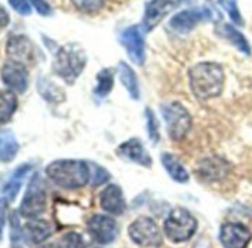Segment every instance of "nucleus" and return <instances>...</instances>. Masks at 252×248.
<instances>
[{
    "label": "nucleus",
    "instance_id": "f257e3e1",
    "mask_svg": "<svg viewBox=\"0 0 252 248\" xmlns=\"http://www.w3.org/2000/svg\"><path fill=\"white\" fill-rule=\"evenodd\" d=\"M190 86L199 100L218 97L224 88V70L215 63H200L190 70Z\"/></svg>",
    "mask_w": 252,
    "mask_h": 248
},
{
    "label": "nucleus",
    "instance_id": "f03ea898",
    "mask_svg": "<svg viewBox=\"0 0 252 248\" xmlns=\"http://www.w3.org/2000/svg\"><path fill=\"white\" fill-rule=\"evenodd\" d=\"M48 177L64 189L83 187L91 180V170L86 162L77 159H60L46 167Z\"/></svg>",
    "mask_w": 252,
    "mask_h": 248
},
{
    "label": "nucleus",
    "instance_id": "7ed1b4c3",
    "mask_svg": "<svg viewBox=\"0 0 252 248\" xmlns=\"http://www.w3.org/2000/svg\"><path fill=\"white\" fill-rule=\"evenodd\" d=\"M86 66V54L77 43H68L58 49L54 61V71L67 83H73Z\"/></svg>",
    "mask_w": 252,
    "mask_h": 248
},
{
    "label": "nucleus",
    "instance_id": "20e7f679",
    "mask_svg": "<svg viewBox=\"0 0 252 248\" xmlns=\"http://www.w3.org/2000/svg\"><path fill=\"white\" fill-rule=\"evenodd\" d=\"M197 229L196 218L186 208H175L165 220V235L172 242H184L190 239Z\"/></svg>",
    "mask_w": 252,
    "mask_h": 248
},
{
    "label": "nucleus",
    "instance_id": "39448f33",
    "mask_svg": "<svg viewBox=\"0 0 252 248\" xmlns=\"http://www.w3.org/2000/svg\"><path fill=\"white\" fill-rule=\"evenodd\" d=\"M162 116L166 122L169 137L175 142L183 140L191 128V116L184 106L177 101L166 103L162 106Z\"/></svg>",
    "mask_w": 252,
    "mask_h": 248
},
{
    "label": "nucleus",
    "instance_id": "423d86ee",
    "mask_svg": "<svg viewBox=\"0 0 252 248\" xmlns=\"http://www.w3.org/2000/svg\"><path fill=\"white\" fill-rule=\"evenodd\" d=\"M45 207H46L45 187L40 180V176L34 174L33 178L30 180L27 192L23 198L20 213H21V215H24L27 218H36L37 215H40L43 213Z\"/></svg>",
    "mask_w": 252,
    "mask_h": 248
},
{
    "label": "nucleus",
    "instance_id": "0eeeda50",
    "mask_svg": "<svg viewBox=\"0 0 252 248\" xmlns=\"http://www.w3.org/2000/svg\"><path fill=\"white\" fill-rule=\"evenodd\" d=\"M131 239L140 247H159L162 235L156 221L150 217H138L129 226Z\"/></svg>",
    "mask_w": 252,
    "mask_h": 248
},
{
    "label": "nucleus",
    "instance_id": "6e6552de",
    "mask_svg": "<svg viewBox=\"0 0 252 248\" xmlns=\"http://www.w3.org/2000/svg\"><path fill=\"white\" fill-rule=\"evenodd\" d=\"M88 232L99 244H110L116 239L119 227L114 218L108 215L95 214L88 220Z\"/></svg>",
    "mask_w": 252,
    "mask_h": 248
},
{
    "label": "nucleus",
    "instance_id": "1a4fd4ad",
    "mask_svg": "<svg viewBox=\"0 0 252 248\" xmlns=\"http://www.w3.org/2000/svg\"><path fill=\"white\" fill-rule=\"evenodd\" d=\"M230 173V164L220 158V156H211L202 159L196 167V174L202 181H220L224 180Z\"/></svg>",
    "mask_w": 252,
    "mask_h": 248
},
{
    "label": "nucleus",
    "instance_id": "9d476101",
    "mask_svg": "<svg viewBox=\"0 0 252 248\" xmlns=\"http://www.w3.org/2000/svg\"><path fill=\"white\" fill-rule=\"evenodd\" d=\"M183 0H152L147 5L143 20V27L146 32L153 30L171 11L180 6Z\"/></svg>",
    "mask_w": 252,
    "mask_h": 248
},
{
    "label": "nucleus",
    "instance_id": "9b49d317",
    "mask_svg": "<svg viewBox=\"0 0 252 248\" xmlns=\"http://www.w3.org/2000/svg\"><path fill=\"white\" fill-rule=\"evenodd\" d=\"M251 236V230L240 223H225L220 232V241L224 248H246Z\"/></svg>",
    "mask_w": 252,
    "mask_h": 248
},
{
    "label": "nucleus",
    "instance_id": "f8f14e48",
    "mask_svg": "<svg viewBox=\"0 0 252 248\" xmlns=\"http://www.w3.org/2000/svg\"><path fill=\"white\" fill-rule=\"evenodd\" d=\"M2 80L3 83L15 92H26L29 86V73L24 64H20L17 61H8L2 67Z\"/></svg>",
    "mask_w": 252,
    "mask_h": 248
},
{
    "label": "nucleus",
    "instance_id": "ddd939ff",
    "mask_svg": "<svg viewBox=\"0 0 252 248\" xmlns=\"http://www.w3.org/2000/svg\"><path fill=\"white\" fill-rule=\"evenodd\" d=\"M120 42L125 46L126 52H128L129 58L135 64H143L144 63V58H146L144 37H143L141 29L138 26H132L129 29H126L120 36Z\"/></svg>",
    "mask_w": 252,
    "mask_h": 248
},
{
    "label": "nucleus",
    "instance_id": "4468645a",
    "mask_svg": "<svg viewBox=\"0 0 252 248\" xmlns=\"http://www.w3.org/2000/svg\"><path fill=\"white\" fill-rule=\"evenodd\" d=\"M211 18V12L205 8H193V9H186L177 15L172 17L169 26L172 30L178 33H187L191 29H194L199 23L208 21Z\"/></svg>",
    "mask_w": 252,
    "mask_h": 248
},
{
    "label": "nucleus",
    "instance_id": "2eb2a0df",
    "mask_svg": "<svg viewBox=\"0 0 252 248\" xmlns=\"http://www.w3.org/2000/svg\"><path fill=\"white\" fill-rule=\"evenodd\" d=\"M6 54L12 61L29 66L34 61V46L26 36H14L6 45Z\"/></svg>",
    "mask_w": 252,
    "mask_h": 248
},
{
    "label": "nucleus",
    "instance_id": "dca6fc26",
    "mask_svg": "<svg viewBox=\"0 0 252 248\" xmlns=\"http://www.w3.org/2000/svg\"><path fill=\"white\" fill-rule=\"evenodd\" d=\"M116 152L120 158H123L126 161L140 164L143 167H152V158H150L149 152L143 147L141 142L137 139H132V140L122 143Z\"/></svg>",
    "mask_w": 252,
    "mask_h": 248
},
{
    "label": "nucleus",
    "instance_id": "f3484780",
    "mask_svg": "<svg viewBox=\"0 0 252 248\" xmlns=\"http://www.w3.org/2000/svg\"><path fill=\"white\" fill-rule=\"evenodd\" d=\"M99 205L104 211L113 215H120L126 210V202L122 189L116 184L107 186L99 195Z\"/></svg>",
    "mask_w": 252,
    "mask_h": 248
},
{
    "label": "nucleus",
    "instance_id": "a211bd4d",
    "mask_svg": "<svg viewBox=\"0 0 252 248\" xmlns=\"http://www.w3.org/2000/svg\"><path fill=\"white\" fill-rule=\"evenodd\" d=\"M30 170H32V167H30L29 164H24V165L18 167V168L11 174V177L8 178V181L5 183V186H3V189H2V195H3L2 198L8 199L9 202L14 201V199L17 198V195H18L21 186H23V181H24L26 176L30 173Z\"/></svg>",
    "mask_w": 252,
    "mask_h": 248
},
{
    "label": "nucleus",
    "instance_id": "6ab92c4d",
    "mask_svg": "<svg viewBox=\"0 0 252 248\" xmlns=\"http://www.w3.org/2000/svg\"><path fill=\"white\" fill-rule=\"evenodd\" d=\"M20 150V143L12 131H0V161L11 162Z\"/></svg>",
    "mask_w": 252,
    "mask_h": 248
},
{
    "label": "nucleus",
    "instance_id": "aec40b11",
    "mask_svg": "<svg viewBox=\"0 0 252 248\" xmlns=\"http://www.w3.org/2000/svg\"><path fill=\"white\" fill-rule=\"evenodd\" d=\"M54 229L49 221L34 218L26 226V233L33 244H40L52 235Z\"/></svg>",
    "mask_w": 252,
    "mask_h": 248
},
{
    "label": "nucleus",
    "instance_id": "412c9836",
    "mask_svg": "<svg viewBox=\"0 0 252 248\" xmlns=\"http://www.w3.org/2000/svg\"><path fill=\"white\" fill-rule=\"evenodd\" d=\"M18 106L17 95L11 91H0V123H6L15 113Z\"/></svg>",
    "mask_w": 252,
    "mask_h": 248
},
{
    "label": "nucleus",
    "instance_id": "4be33fe9",
    "mask_svg": "<svg viewBox=\"0 0 252 248\" xmlns=\"http://www.w3.org/2000/svg\"><path fill=\"white\" fill-rule=\"evenodd\" d=\"M162 164L166 170V173L178 183H187L189 181V173L186 171V168L180 164V161L169 155V153H163L162 155Z\"/></svg>",
    "mask_w": 252,
    "mask_h": 248
},
{
    "label": "nucleus",
    "instance_id": "5701e85b",
    "mask_svg": "<svg viewBox=\"0 0 252 248\" xmlns=\"http://www.w3.org/2000/svg\"><path fill=\"white\" fill-rule=\"evenodd\" d=\"M119 74H120V80L123 83V86L126 88V91L129 92V95L134 100L140 98V86H138V80L135 73L132 71V69L126 64V63H120L119 64Z\"/></svg>",
    "mask_w": 252,
    "mask_h": 248
},
{
    "label": "nucleus",
    "instance_id": "b1692460",
    "mask_svg": "<svg viewBox=\"0 0 252 248\" xmlns=\"http://www.w3.org/2000/svg\"><path fill=\"white\" fill-rule=\"evenodd\" d=\"M221 33H222V36H224L227 40H230L239 51H242V52L246 54V55L251 54V46H249L248 40L245 39V36H243L237 29H234V27L230 26V24H222V26H221Z\"/></svg>",
    "mask_w": 252,
    "mask_h": 248
},
{
    "label": "nucleus",
    "instance_id": "393cba45",
    "mask_svg": "<svg viewBox=\"0 0 252 248\" xmlns=\"http://www.w3.org/2000/svg\"><path fill=\"white\" fill-rule=\"evenodd\" d=\"M37 89H39L40 95L51 103H58V101L64 100V92L57 85L49 82L48 79H39Z\"/></svg>",
    "mask_w": 252,
    "mask_h": 248
},
{
    "label": "nucleus",
    "instance_id": "a878e982",
    "mask_svg": "<svg viewBox=\"0 0 252 248\" xmlns=\"http://www.w3.org/2000/svg\"><path fill=\"white\" fill-rule=\"evenodd\" d=\"M113 88V71L108 69H104L96 76V86H95V95L99 98H104Z\"/></svg>",
    "mask_w": 252,
    "mask_h": 248
},
{
    "label": "nucleus",
    "instance_id": "bb28decb",
    "mask_svg": "<svg viewBox=\"0 0 252 248\" xmlns=\"http://www.w3.org/2000/svg\"><path fill=\"white\" fill-rule=\"evenodd\" d=\"M71 2L80 12L95 14L104 6L105 0H71Z\"/></svg>",
    "mask_w": 252,
    "mask_h": 248
},
{
    "label": "nucleus",
    "instance_id": "cd10ccee",
    "mask_svg": "<svg viewBox=\"0 0 252 248\" xmlns=\"http://www.w3.org/2000/svg\"><path fill=\"white\" fill-rule=\"evenodd\" d=\"M220 5H221L222 9L228 14L230 20H231L234 24L242 26L243 20H242L240 11H239V8H237V0H220Z\"/></svg>",
    "mask_w": 252,
    "mask_h": 248
},
{
    "label": "nucleus",
    "instance_id": "c85d7f7f",
    "mask_svg": "<svg viewBox=\"0 0 252 248\" xmlns=\"http://www.w3.org/2000/svg\"><path fill=\"white\" fill-rule=\"evenodd\" d=\"M61 248H86V245L77 232H68L61 241Z\"/></svg>",
    "mask_w": 252,
    "mask_h": 248
},
{
    "label": "nucleus",
    "instance_id": "c756f323",
    "mask_svg": "<svg viewBox=\"0 0 252 248\" xmlns=\"http://www.w3.org/2000/svg\"><path fill=\"white\" fill-rule=\"evenodd\" d=\"M146 116H147V128H149V136H150V140L153 143L159 142V128H158V122H156V116L155 113L147 108L146 110Z\"/></svg>",
    "mask_w": 252,
    "mask_h": 248
},
{
    "label": "nucleus",
    "instance_id": "7c9ffc66",
    "mask_svg": "<svg viewBox=\"0 0 252 248\" xmlns=\"http://www.w3.org/2000/svg\"><path fill=\"white\" fill-rule=\"evenodd\" d=\"M108 178H110V174H108L102 167L94 165L92 174H91V180H92V184H94V186H99V184L105 183Z\"/></svg>",
    "mask_w": 252,
    "mask_h": 248
},
{
    "label": "nucleus",
    "instance_id": "2f4dec72",
    "mask_svg": "<svg viewBox=\"0 0 252 248\" xmlns=\"http://www.w3.org/2000/svg\"><path fill=\"white\" fill-rule=\"evenodd\" d=\"M9 5L21 15H29L32 12V6L27 0H9Z\"/></svg>",
    "mask_w": 252,
    "mask_h": 248
},
{
    "label": "nucleus",
    "instance_id": "473e14b6",
    "mask_svg": "<svg viewBox=\"0 0 252 248\" xmlns=\"http://www.w3.org/2000/svg\"><path fill=\"white\" fill-rule=\"evenodd\" d=\"M8 199L0 198V241L3 238V229L6 224V214H8Z\"/></svg>",
    "mask_w": 252,
    "mask_h": 248
},
{
    "label": "nucleus",
    "instance_id": "72a5a7b5",
    "mask_svg": "<svg viewBox=\"0 0 252 248\" xmlns=\"http://www.w3.org/2000/svg\"><path fill=\"white\" fill-rule=\"evenodd\" d=\"M30 2L40 15H45V17L51 15V6L45 2V0H30Z\"/></svg>",
    "mask_w": 252,
    "mask_h": 248
},
{
    "label": "nucleus",
    "instance_id": "f704fd0d",
    "mask_svg": "<svg viewBox=\"0 0 252 248\" xmlns=\"http://www.w3.org/2000/svg\"><path fill=\"white\" fill-rule=\"evenodd\" d=\"M8 24H9V14L6 12V9L2 5H0V32H2Z\"/></svg>",
    "mask_w": 252,
    "mask_h": 248
}]
</instances>
